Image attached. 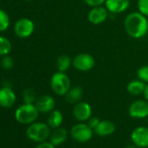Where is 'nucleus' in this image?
I'll return each mask as SVG.
<instances>
[{
    "label": "nucleus",
    "mask_w": 148,
    "mask_h": 148,
    "mask_svg": "<svg viewBox=\"0 0 148 148\" xmlns=\"http://www.w3.org/2000/svg\"><path fill=\"white\" fill-rule=\"evenodd\" d=\"M72 65L79 71H89L94 67L95 59L89 53H79L72 59Z\"/></svg>",
    "instance_id": "nucleus-6"
},
{
    "label": "nucleus",
    "mask_w": 148,
    "mask_h": 148,
    "mask_svg": "<svg viewBox=\"0 0 148 148\" xmlns=\"http://www.w3.org/2000/svg\"><path fill=\"white\" fill-rule=\"evenodd\" d=\"M12 43L6 38L0 37V56H5L12 51Z\"/></svg>",
    "instance_id": "nucleus-21"
},
{
    "label": "nucleus",
    "mask_w": 148,
    "mask_h": 148,
    "mask_svg": "<svg viewBox=\"0 0 148 148\" xmlns=\"http://www.w3.org/2000/svg\"><path fill=\"white\" fill-rule=\"evenodd\" d=\"M24 1H27V2H30V1H32V0H24Z\"/></svg>",
    "instance_id": "nucleus-32"
},
{
    "label": "nucleus",
    "mask_w": 148,
    "mask_h": 148,
    "mask_svg": "<svg viewBox=\"0 0 148 148\" xmlns=\"http://www.w3.org/2000/svg\"><path fill=\"white\" fill-rule=\"evenodd\" d=\"M36 148H56V146L53 144H51V142L44 141V142H41L40 144H38Z\"/></svg>",
    "instance_id": "nucleus-29"
},
{
    "label": "nucleus",
    "mask_w": 148,
    "mask_h": 148,
    "mask_svg": "<svg viewBox=\"0 0 148 148\" xmlns=\"http://www.w3.org/2000/svg\"><path fill=\"white\" fill-rule=\"evenodd\" d=\"M16 102L15 92L8 86H5L0 89V106L5 108H10L13 106Z\"/></svg>",
    "instance_id": "nucleus-14"
},
{
    "label": "nucleus",
    "mask_w": 148,
    "mask_h": 148,
    "mask_svg": "<svg viewBox=\"0 0 148 148\" xmlns=\"http://www.w3.org/2000/svg\"><path fill=\"white\" fill-rule=\"evenodd\" d=\"M71 135L73 139L78 142H87L93 135V130L87 125L84 123H79L73 125L71 129Z\"/></svg>",
    "instance_id": "nucleus-5"
},
{
    "label": "nucleus",
    "mask_w": 148,
    "mask_h": 148,
    "mask_svg": "<svg viewBox=\"0 0 148 148\" xmlns=\"http://www.w3.org/2000/svg\"><path fill=\"white\" fill-rule=\"evenodd\" d=\"M84 95V90L81 86H73L66 92L65 100L69 104H77L80 102Z\"/></svg>",
    "instance_id": "nucleus-16"
},
{
    "label": "nucleus",
    "mask_w": 148,
    "mask_h": 148,
    "mask_svg": "<svg viewBox=\"0 0 148 148\" xmlns=\"http://www.w3.org/2000/svg\"><path fill=\"white\" fill-rule=\"evenodd\" d=\"M72 64V60L71 59V58L68 55L63 54L60 55L58 58H57V62H56V66L58 71H63L65 72Z\"/></svg>",
    "instance_id": "nucleus-20"
},
{
    "label": "nucleus",
    "mask_w": 148,
    "mask_h": 148,
    "mask_svg": "<svg viewBox=\"0 0 148 148\" xmlns=\"http://www.w3.org/2000/svg\"><path fill=\"white\" fill-rule=\"evenodd\" d=\"M145 99L148 101V84L145 85V91H144V93H143Z\"/></svg>",
    "instance_id": "nucleus-30"
},
{
    "label": "nucleus",
    "mask_w": 148,
    "mask_h": 148,
    "mask_svg": "<svg viewBox=\"0 0 148 148\" xmlns=\"http://www.w3.org/2000/svg\"><path fill=\"white\" fill-rule=\"evenodd\" d=\"M145 83L141 81L140 79H134L128 83L126 86V90L129 94L132 96H139L144 93L145 88Z\"/></svg>",
    "instance_id": "nucleus-18"
},
{
    "label": "nucleus",
    "mask_w": 148,
    "mask_h": 148,
    "mask_svg": "<svg viewBox=\"0 0 148 148\" xmlns=\"http://www.w3.org/2000/svg\"><path fill=\"white\" fill-rule=\"evenodd\" d=\"M130 117L133 119H144L148 116V101L138 99L133 101L128 109Z\"/></svg>",
    "instance_id": "nucleus-8"
},
{
    "label": "nucleus",
    "mask_w": 148,
    "mask_h": 148,
    "mask_svg": "<svg viewBox=\"0 0 148 148\" xmlns=\"http://www.w3.org/2000/svg\"><path fill=\"white\" fill-rule=\"evenodd\" d=\"M116 130V126L112 121L110 120H100L94 132L97 135L104 137L112 134Z\"/></svg>",
    "instance_id": "nucleus-15"
},
{
    "label": "nucleus",
    "mask_w": 148,
    "mask_h": 148,
    "mask_svg": "<svg viewBox=\"0 0 148 148\" xmlns=\"http://www.w3.org/2000/svg\"><path fill=\"white\" fill-rule=\"evenodd\" d=\"M137 6L140 13L148 17V0H137Z\"/></svg>",
    "instance_id": "nucleus-25"
},
{
    "label": "nucleus",
    "mask_w": 148,
    "mask_h": 148,
    "mask_svg": "<svg viewBox=\"0 0 148 148\" xmlns=\"http://www.w3.org/2000/svg\"><path fill=\"white\" fill-rule=\"evenodd\" d=\"M35 106L39 112L47 113L54 110L56 102L53 97H51V95L45 94L37 99L35 102Z\"/></svg>",
    "instance_id": "nucleus-12"
},
{
    "label": "nucleus",
    "mask_w": 148,
    "mask_h": 148,
    "mask_svg": "<svg viewBox=\"0 0 148 148\" xmlns=\"http://www.w3.org/2000/svg\"><path fill=\"white\" fill-rule=\"evenodd\" d=\"M92 114V109L87 102H79L73 108V116L79 121L88 120Z\"/></svg>",
    "instance_id": "nucleus-11"
},
{
    "label": "nucleus",
    "mask_w": 148,
    "mask_h": 148,
    "mask_svg": "<svg viewBox=\"0 0 148 148\" xmlns=\"http://www.w3.org/2000/svg\"><path fill=\"white\" fill-rule=\"evenodd\" d=\"M130 6V0H106L105 7L113 14L122 13Z\"/></svg>",
    "instance_id": "nucleus-13"
},
{
    "label": "nucleus",
    "mask_w": 148,
    "mask_h": 148,
    "mask_svg": "<svg viewBox=\"0 0 148 148\" xmlns=\"http://www.w3.org/2000/svg\"><path fill=\"white\" fill-rule=\"evenodd\" d=\"M10 25V18L8 14L0 9V32H5L7 30Z\"/></svg>",
    "instance_id": "nucleus-23"
},
{
    "label": "nucleus",
    "mask_w": 148,
    "mask_h": 148,
    "mask_svg": "<svg viewBox=\"0 0 148 148\" xmlns=\"http://www.w3.org/2000/svg\"><path fill=\"white\" fill-rule=\"evenodd\" d=\"M137 78L141 81L148 84V64L143 65L137 71Z\"/></svg>",
    "instance_id": "nucleus-24"
},
{
    "label": "nucleus",
    "mask_w": 148,
    "mask_h": 148,
    "mask_svg": "<svg viewBox=\"0 0 148 148\" xmlns=\"http://www.w3.org/2000/svg\"><path fill=\"white\" fill-rule=\"evenodd\" d=\"M67 136H68V132H67L66 129L59 126L58 128H55L54 131L51 133L50 142L51 144H53L55 146L59 145L66 140Z\"/></svg>",
    "instance_id": "nucleus-17"
},
{
    "label": "nucleus",
    "mask_w": 148,
    "mask_h": 148,
    "mask_svg": "<svg viewBox=\"0 0 148 148\" xmlns=\"http://www.w3.org/2000/svg\"><path fill=\"white\" fill-rule=\"evenodd\" d=\"M147 35H148V32H147Z\"/></svg>",
    "instance_id": "nucleus-33"
},
{
    "label": "nucleus",
    "mask_w": 148,
    "mask_h": 148,
    "mask_svg": "<svg viewBox=\"0 0 148 148\" xmlns=\"http://www.w3.org/2000/svg\"><path fill=\"white\" fill-rule=\"evenodd\" d=\"M34 23L29 18H20L15 23L14 32L15 34L21 38H29L34 32Z\"/></svg>",
    "instance_id": "nucleus-7"
},
{
    "label": "nucleus",
    "mask_w": 148,
    "mask_h": 148,
    "mask_svg": "<svg viewBox=\"0 0 148 148\" xmlns=\"http://www.w3.org/2000/svg\"><path fill=\"white\" fill-rule=\"evenodd\" d=\"M131 138L136 146L141 148L148 147V127H137L132 132Z\"/></svg>",
    "instance_id": "nucleus-10"
},
{
    "label": "nucleus",
    "mask_w": 148,
    "mask_h": 148,
    "mask_svg": "<svg viewBox=\"0 0 148 148\" xmlns=\"http://www.w3.org/2000/svg\"><path fill=\"white\" fill-rule=\"evenodd\" d=\"M50 126L47 124L42 123V122H36L32 123L29 125V126L26 129V135L27 137L34 141V142H44L48 138H50L51 135V130Z\"/></svg>",
    "instance_id": "nucleus-4"
},
{
    "label": "nucleus",
    "mask_w": 148,
    "mask_h": 148,
    "mask_svg": "<svg viewBox=\"0 0 148 148\" xmlns=\"http://www.w3.org/2000/svg\"><path fill=\"white\" fill-rule=\"evenodd\" d=\"M125 148H137V147H135V146H127Z\"/></svg>",
    "instance_id": "nucleus-31"
},
{
    "label": "nucleus",
    "mask_w": 148,
    "mask_h": 148,
    "mask_svg": "<svg viewBox=\"0 0 148 148\" xmlns=\"http://www.w3.org/2000/svg\"><path fill=\"white\" fill-rule=\"evenodd\" d=\"M23 99H24L25 103H26V104H33V103L36 102L38 98L36 96L35 91L33 89H32V88H28V89L24 91Z\"/></svg>",
    "instance_id": "nucleus-22"
},
{
    "label": "nucleus",
    "mask_w": 148,
    "mask_h": 148,
    "mask_svg": "<svg viewBox=\"0 0 148 148\" xmlns=\"http://www.w3.org/2000/svg\"><path fill=\"white\" fill-rule=\"evenodd\" d=\"M108 11L106 7L99 5V6H95L92 7L87 15V19L88 21L95 25H101L103 24L108 18Z\"/></svg>",
    "instance_id": "nucleus-9"
},
{
    "label": "nucleus",
    "mask_w": 148,
    "mask_h": 148,
    "mask_svg": "<svg viewBox=\"0 0 148 148\" xmlns=\"http://www.w3.org/2000/svg\"><path fill=\"white\" fill-rule=\"evenodd\" d=\"M14 65V61L13 58L8 55H5L3 57L2 60H1V66L3 67V69L5 70H10L13 67Z\"/></svg>",
    "instance_id": "nucleus-26"
},
{
    "label": "nucleus",
    "mask_w": 148,
    "mask_h": 148,
    "mask_svg": "<svg viewBox=\"0 0 148 148\" xmlns=\"http://www.w3.org/2000/svg\"><path fill=\"white\" fill-rule=\"evenodd\" d=\"M84 3H86L87 5L91 7H95V6H99L105 4L106 0H83Z\"/></svg>",
    "instance_id": "nucleus-27"
},
{
    "label": "nucleus",
    "mask_w": 148,
    "mask_h": 148,
    "mask_svg": "<svg viewBox=\"0 0 148 148\" xmlns=\"http://www.w3.org/2000/svg\"><path fill=\"white\" fill-rule=\"evenodd\" d=\"M38 110L34 104H26L20 106L15 112L16 120L22 125H30L38 119Z\"/></svg>",
    "instance_id": "nucleus-2"
},
{
    "label": "nucleus",
    "mask_w": 148,
    "mask_h": 148,
    "mask_svg": "<svg viewBox=\"0 0 148 148\" xmlns=\"http://www.w3.org/2000/svg\"><path fill=\"white\" fill-rule=\"evenodd\" d=\"M63 114L61 113V112L58 111V110H53L50 112V115L47 118V125L52 128H58L59 127L62 123H63Z\"/></svg>",
    "instance_id": "nucleus-19"
},
{
    "label": "nucleus",
    "mask_w": 148,
    "mask_h": 148,
    "mask_svg": "<svg viewBox=\"0 0 148 148\" xmlns=\"http://www.w3.org/2000/svg\"><path fill=\"white\" fill-rule=\"evenodd\" d=\"M124 28L129 37L135 39L142 38L148 32L147 17L139 12H131L125 18Z\"/></svg>",
    "instance_id": "nucleus-1"
},
{
    "label": "nucleus",
    "mask_w": 148,
    "mask_h": 148,
    "mask_svg": "<svg viewBox=\"0 0 148 148\" xmlns=\"http://www.w3.org/2000/svg\"><path fill=\"white\" fill-rule=\"evenodd\" d=\"M51 87L58 96H64L71 88V79L65 72L58 71L51 78Z\"/></svg>",
    "instance_id": "nucleus-3"
},
{
    "label": "nucleus",
    "mask_w": 148,
    "mask_h": 148,
    "mask_svg": "<svg viewBox=\"0 0 148 148\" xmlns=\"http://www.w3.org/2000/svg\"><path fill=\"white\" fill-rule=\"evenodd\" d=\"M99 121H100V119H99V118H97V117H91V118L88 119L87 125L94 131V129H95V128L97 127V125H99Z\"/></svg>",
    "instance_id": "nucleus-28"
}]
</instances>
